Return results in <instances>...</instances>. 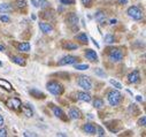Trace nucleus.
<instances>
[{
  "instance_id": "26",
  "label": "nucleus",
  "mask_w": 146,
  "mask_h": 137,
  "mask_svg": "<svg viewBox=\"0 0 146 137\" xmlns=\"http://www.w3.org/2000/svg\"><path fill=\"white\" fill-rule=\"evenodd\" d=\"M114 42H115V38H114L113 35H111V33H108V35L105 36V43H107V44H114Z\"/></svg>"
},
{
  "instance_id": "25",
  "label": "nucleus",
  "mask_w": 146,
  "mask_h": 137,
  "mask_svg": "<svg viewBox=\"0 0 146 137\" xmlns=\"http://www.w3.org/2000/svg\"><path fill=\"white\" fill-rule=\"evenodd\" d=\"M93 106H94L96 108H101V107L104 106V100H102L101 98H96V99L93 100Z\"/></svg>"
},
{
  "instance_id": "33",
  "label": "nucleus",
  "mask_w": 146,
  "mask_h": 137,
  "mask_svg": "<svg viewBox=\"0 0 146 137\" xmlns=\"http://www.w3.org/2000/svg\"><path fill=\"white\" fill-rule=\"evenodd\" d=\"M0 21L5 22V23H8V22L11 21V19H9V16H7V15H1V16H0Z\"/></svg>"
},
{
  "instance_id": "20",
  "label": "nucleus",
  "mask_w": 146,
  "mask_h": 137,
  "mask_svg": "<svg viewBox=\"0 0 146 137\" xmlns=\"http://www.w3.org/2000/svg\"><path fill=\"white\" fill-rule=\"evenodd\" d=\"M94 17H96V20L100 23V24H105V20H106V15L102 13V12H97L96 14H94Z\"/></svg>"
},
{
  "instance_id": "3",
  "label": "nucleus",
  "mask_w": 146,
  "mask_h": 137,
  "mask_svg": "<svg viewBox=\"0 0 146 137\" xmlns=\"http://www.w3.org/2000/svg\"><path fill=\"white\" fill-rule=\"evenodd\" d=\"M107 100L112 106H117L122 101V94L117 90H111L107 93Z\"/></svg>"
},
{
  "instance_id": "37",
  "label": "nucleus",
  "mask_w": 146,
  "mask_h": 137,
  "mask_svg": "<svg viewBox=\"0 0 146 137\" xmlns=\"http://www.w3.org/2000/svg\"><path fill=\"white\" fill-rule=\"evenodd\" d=\"M94 73H96L97 75H100V76H104V77L106 76V74L101 72V69H100V68H98V69H96V72H94Z\"/></svg>"
},
{
  "instance_id": "28",
  "label": "nucleus",
  "mask_w": 146,
  "mask_h": 137,
  "mask_svg": "<svg viewBox=\"0 0 146 137\" xmlns=\"http://www.w3.org/2000/svg\"><path fill=\"white\" fill-rule=\"evenodd\" d=\"M38 6H40V8H46L50 6L48 0H38Z\"/></svg>"
},
{
  "instance_id": "30",
  "label": "nucleus",
  "mask_w": 146,
  "mask_h": 137,
  "mask_svg": "<svg viewBox=\"0 0 146 137\" xmlns=\"http://www.w3.org/2000/svg\"><path fill=\"white\" fill-rule=\"evenodd\" d=\"M109 83H111L114 88H116L117 90H120V89H122V84L120 83V82H117V81H115V80H111L109 81Z\"/></svg>"
},
{
  "instance_id": "45",
  "label": "nucleus",
  "mask_w": 146,
  "mask_h": 137,
  "mask_svg": "<svg viewBox=\"0 0 146 137\" xmlns=\"http://www.w3.org/2000/svg\"><path fill=\"white\" fill-rule=\"evenodd\" d=\"M5 50V47L4 46H1V45H0V51H4Z\"/></svg>"
},
{
  "instance_id": "36",
  "label": "nucleus",
  "mask_w": 146,
  "mask_h": 137,
  "mask_svg": "<svg viewBox=\"0 0 146 137\" xmlns=\"http://www.w3.org/2000/svg\"><path fill=\"white\" fill-rule=\"evenodd\" d=\"M6 136H7V130L1 128L0 129V137H6Z\"/></svg>"
},
{
  "instance_id": "8",
  "label": "nucleus",
  "mask_w": 146,
  "mask_h": 137,
  "mask_svg": "<svg viewBox=\"0 0 146 137\" xmlns=\"http://www.w3.org/2000/svg\"><path fill=\"white\" fill-rule=\"evenodd\" d=\"M48 106H51V108H52V111H53V114H54L56 118H59V119H61V120H63V121H67V120H68V118L66 116V114H64V112L62 111L61 107L55 106V105H53V104H51V105H48Z\"/></svg>"
},
{
  "instance_id": "21",
  "label": "nucleus",
  "mask_w": 146,
  "mask_h": 137,
  "mask_svg": "<svg viewBox=\"0 0 146 137\" xmlns=\"http://www.w3.org/2000/svg\"><path fill=\"white\" fill-rule=\"evenodd\" d=\"M17 50L20 52H29L30 51V44L29 43H20L17 46Z\"/></svg>"
},
{
  "instance_id": "5",
  "label": "nucleus",
  "mask_w": 146,
  "mask_h": 137,
  "mask_svg": "<svg viewBox=\"0 0 146 137\" xmlns=\"http://www.w3.org/2000/svg\"><path fill=\"white\" fill-rule=\"evenodd\" d=\"M66 22L74 31L78 30V16L75 13H69L66 17Z\"/></svg>"
},
{
  "instance_id": "43",
  "label": "nucleus",
  "mask_w": 146,
  "mask_h": 137,
  "mask_svg": "<svg viewBox=\"0 0 146 137\" xmlns=\"http://www.w3.org/2000/svg\"><path fill=\"white\" fill-rule=\"evenodd\" d=\"M92 42H93V44H94V45H96V46H97V47L99 49V44H98V43H97V42H96V41H94L93 38H92Z\"/></svg>"
},
{
  "instance_id": "10",
  "label": "nucleus",
  "mask_w": 146,
  "mask_h": 137,
  "mask_svg": "<svg viewBox=\"0 0 146 137\" xmlns=\"http://www.w3.org/2000/svg\"><path fill=\"white\" fill-rule=\"evenodd\" d=\"M85 58L88 59V60H90L91 62H97L98 61V54L96 53V51H93V50H85Z\"/></svg>"
},
{
  "instance_id": "29",
  "label": "nucleus",
  "mask_w": 146,
  "mask_h": 137,
  "mask_svg": "<svg viewBox=\"0 0 146 137\" xmlns=\"http://www.w3.org/2000/svg\"><path fill=\"white\" fill-rule=\"evenodd\" d=\"M15 4L19 8H24V7H27V0H16Z\"/></svg>"
},
{
  "instance_id": "4",
  "label": "nucleus",
  "mask_w": 146,
  "mask_h": 137,
  "mask_svg": "<svg viewBox=\"0 0 146 137\" xmlns=\"http://www.w3.org/2000/svg\"><path fill=\"white\" fill-rule=\"evenodd\" d=\"M127 13H128L129 17H131V19L135 20V21H140V20H143V17H144L143 11H141L138 6H131V7H129L128 11H127Z\"/></svg>"
},
{
  "instance_id": "41",
  "label": "nucleus",
  "mask_w": 146,
  "mask_h": 137,
  "mask_svg": "<svg viewBox=\"0 0 146 137\" xmlns=\"http://www.w3.org/2000/svg\"><path fill=\"white\" fill-rule=\"evenodd\" d=\"M32 4H33V6H35V7H38V3L36 1V0H32Z\"/></svg>"
},
{
  "instance_id": "42",
  "label": "nucleus",
  "mask_w": 146,
  "mask_h": 137,
  "mask_svg": "<svg viewBox=\"0 0 146 137\" xmlns=\"http://www.w3.org/2000/svg\"><path fill=\"white\" fill-rule=\"evenodd\" d=\"M136 99H137L138 101H143V97H141V96H137Z\"/></svg>"
},
{
  "instance_id": "14",
  "label": "nucleus",
  "mask_w": 146,
  "mask_h": 137,
  "mask_svg": "<svg viewBox=\"0 0 146 137\" xmlns=\"http://www.w3.org/2000/svg\"><path fill=\"white\" fill-rule=\"evenodd\" d=\"M69 118L70 119H74V120H77V119H81L82 118V113L80 110H77L76 107H72L69 110Z\"/></svg>"
},
{
  "instance_id": "34",
  "label": "nucleus",
  "mask_w": 146,
  "mask_h": 137,
  "mask_svg": "<svg viewBox=\"0 0 146 137\" xmlns=\"http://www.w3.org/2000/svg\"><path fill=\"white\" fill-rule=\"evenodd\" d=\"M82 4L85 6V7H90L91 6V3H92V0H81Z\"/></svg>"
},
{
  "instance_id": "32",
  "label": "nucleus",
  "mask_w": 146,
  "mask_h": 137,
  "mask_svg": "<svg viewBox=\"0 0 146 137\" xmlns=\"http://www.w3.org/2000/svg\"><path fill=\"white\" fill-rule=\"evenodd\" d=\"M60 3L62 5H74L75 0H60Z\"/></svg>"
},
{
  "instance_id": "38",
  "label": "nucleus",
  "mask_w": 146,
  "mask_h": 137,
  "mask_svg": "<svg viewBox=\"0 0 146 137\" xmlns=\"http://www.w3.org/2000/svg\"><path fill=\"white\" fill-rule=\"evenodd\" d=\"M23 135H24V136H37V134H35V132H29V131H25Z\"/></svg>"
},
{
  "instance_id": "23",
  "label": "nucleus",
  "mask_w": 146,
  "mask_h": 137,
  "mask_svg": "<svg viewBox=\"0 0 146 137\" xmlns=\"http://www.w3.org/2000/svg\"><path fill=\"white\" fill-rule=\"evenodd\" d=\"M62 46L66 50H76V49H78V45L77 44H74V43H71V42H64L62 44Z\"/></svg>"
},
{
  "instance_id": "40",
  "label": "nucleus",
  "mask_w": 146,
  "mask_h": 137,
  "mask_svg": "<svg viewBox=\"0 0 146 137\" xmlns=\"http://www.w3.org/2000/svg\"><path fill=\"white\" fill-rule=\"evenodd\" d=\"M3 126H4V118L1 114H0V127H3Z\"/></svg>"
},
{
  "instance_id": "12",
  "label": "nucleus",
  "mask_w": 146,
  "mask_h": 137,
  "mask_svg": "<svg viewBox=\"0 0 146 137\" xmlns=\"http://www.w3.org/2000/svg\"><path fill=\"white\" fill-rule=\"evenodd\" d=\"M77 99L81 100V101L90 102V101H91V96H90V93H88L86 91H78V92H77Z\"/></svg>"
},
{
  "instance_id": "31",
  "label": "nucleus",
  "mask_w": 146,
  "mask_h": 137,
  "mask_svg": "<svg viewBox=\"0 0 146 137\" xmlns=\"http://www.w3.org/2000/svg\"><path fill=\"white\" fill-rule=\"evenodd\" d=\"M75 69L86 70V69H89V65H77V63H75Z\"/></svg>"
},
{
  "instance_id": "2",
  "label": "nucleus",
  "mask_w": 146,
  "mask_h": 137,
  "mask_svg": "<svg viewBox=\"0 0 146 137\" xmlns=\"http://www.w3.org/2000/svg\"><path fill=\"white\" fill-rule=\"evenodd\" d=\"M108 59L111 60L112 62H120L123 59V52L121 49L119 47H112V49H108L107 52Z\"/></svg>"
},
{
  "instance_id": "7",
  "label": "nucleus",
  "mask_w": 146,
  "mask_h": 137,
  "mask_svg": "<svg viewBox=\"0 0 146 137\" xmlns=\"http://www.w3.org/2000/svg\"><path fill=\"white\" fill-rule=\"evenodd\" d=\"M78 85L85 91H90L92 89V83L88 76H81L78 78Z\"/></svg>"
},
{
  "instance_id": "46",
  "label": "nucleus",
  "mask_w": 146,
  "mask_h": 137,
  "mask_svg": "<svg viewBox=\"0 0 146 137\" xmlns=\"http://www.w3.org/2000/svg\"><path fill=\"white\" fill-rule=\"evenodd\" d=\"M58 136H66L64 134H62V132H60V134H58Z\"/></svg>"
},
{
  "instance_id": "15",
  "label": "nucleus",
  "mask_w": 146,
  "mask_h": 137,
  "mask_svg": "<svg viewBox=\"0 0 146 137\" xmlns=\"http://www.w3.org/2000/svg\"><path fill=\"white\" fill-rule=\"evenodd\" d=\"M39 28H40V30H42L44 33H51V32L53 31L52 24L46 23V22H40V23H39Z\"/></svg>"
},
{
  "instance_id": "16",
  "label": "nucleus",
  "mask_w": 146,
  "mask_h": 137,
  "mask_svg": "<svg viewBox=\"0 0 146 137\" xmlns=\"http://www.w3.org/2000/svg\"><path fill=\"white\" fill-rule=\"evenodd\" d=\"M29 93L33 97V98H36V99H45V93H43L42 91H39V90H37V89H31L30 91H29Z\"/></svg>"
},
{
  "instance_id": "17",
  "label": "nucleus",
  "mask_w": 146,
  "mask_h": 137,
  "mask_svg": "<svg viewBox=\"0 0 146 137\" xmlns=\"http://www.w3.org/2000/svg\"><path fill=\"white\" fill-rule=\"evenodd\" d=\"M75 39L78 41V42H81L82 44H88L89 43V37H88V35H86L85 32H81V33H78V35H76L75 36Z\"/></svg>"
},
{
  "instance_id": "18",
  "label": "nucleus",
  "mask_w": 146,
  "mask_h": 137,
  "mask_svg": "<svg viewBox=\"0 0 146 137\" xmlns=\"http://www.w3.org/2000/svg\"><path fill=\"white\" fill-rule=\"evenodd\" d=\"M22 107V112L24 113V115H27L28 118L32 116L33 115V111H32V107L29 105V104H25V105H21Z\"/></svg>"
},
{
  "instance_id": "39",
  "label": "nucleus",
  "mask_w": 146,
  "mask_h": 137,
  "mask_svg": "<svg viewBox=\"0 0 146 137\" xmlns=\"http://www.w3.org/2000/svg\"><path fill=\"white\" fill-rule=\"evenodd\" d=\"M117 1H119L120 5H127L129 0H117Z\"/></svg>"
},
{
  "instance_id": "22",
  "label": "nucleus",
  "mask_w": 146,
  "mask_h": 137,
  "mask_svg": "<svg viewBox=\"0 0 146 137\" xmlns=\"http://www.w3.org/2000/svg\"><path fill=\"white\" fill-rule=\"evenodd\" d=\"M12 61L19 66H25V60L21 57H17V55H13L12 57Z\"/></svg>"
},
{
  "instance_id": "35",
  "label": "nucleus",
  "mask_w": 146,
  "mask_h": 137,
  "mask_svg": "<svg viewBox=\"0 0 146 137\" xmlns=\"http://www.w3.org/2000/svg\"><path fill=\"white\" fill-rule=\"evenodd\" d=\"M138 124L144 127V126L146 124V116H143L141 119H139V121H138Z\"/></svg>"
},
{
  "instance_id": "9",
  "label": "nucleus",
  "mask_w": 146,
  "mask_h": 137,
  "mask_svg": "<svg viewBox=\"0 0 146 137\" xmlns=\"http://www.w3.org/2000/svg\"><path fill=\"white\" fill-rule=\"evenodd\" d=\"M21 105H22V102H21V100L19 99V98H9L8 100H7V106L9 107V108H12V110H19L20 107H21Z\"/></svg>"
},
{
  "instance_id": "6",
  "label": "nucleus",
  "mask_w": 146,
  "mask_h": 137,
  "mask_svg": "<svg viewBox=\"0 0 146 137\" xmlns=\"http://www.w3.org/2000/svg\"><path fill=\"white\" fill-rule=\"evenodd\" d=\"M80 61V58L78 57H75V55H66L63 57L59 62L58 65L59 66H67V65H75Z\"/></svg>"
},
{
  "instance_id": "19",
  "label": "nucleus",
  "mask_w": 146,
  "mask_h": 137,
  "mask_svg": "<svg viewBox=\"0 0 146 137\" xmlns=\"http://www.w3.org/2000/svg\"><path fill=\"white\" fill-rule=\"evenodd\" d=\"M13 12V7L9 4H0V13H11Z\"/></svg>"
},
{
  "instance_id": "1",
  "label": "nucleus",
  "mask_w": 146,
  "mask_h": 137,
  "mask_svg": "<svg viewBox=\"0 0 146 137\" xmlns=\"http://www.w3.org/2000/svg\"><path fill=\"white\" fill-rule=\"evenodd\" d=\"M46 88L52 94H55V96H61L63 93V91H64L63 85L58 81H50L46 84Z\"/></svg>"
},
{
  "instance_id": "24",
  "label": "nucleus",
  "mask_w": 146,
  "mask_h": 137,
  "mask_svg": "<svg viewBox=\"0 0 146 137\" xmlns=\"http://www.w3.org/2000/svg\"><path fill=\"white\" fill-rule=\"evenodd\" d=\"M0 86H1V88H5L7 91H11V90H12V84H11L8 81L3 80V78H0Z\"/></svg>"
},
{
  "instance_id": "44",
  "label": "nucleus",
  "mask_w": 146,
  "mask_h": 137,
  "mask_svg": "<svg viewBox=\"0 0 146 137\" xmlns=\"http://www.w3.org/2000/svg\"><path fill=\"white\" fill-rule=\"evenodd\" d=\"M115 23H116V20H112L111 21V24H115Z\"/></svg>"
},
{
  "instance_id": "13",
  "label": "nucleus",
  "mask_w": 146,
  "mask_h": 137,
  "mask_svg": "<svg viewBox=\"0 0 146 137\" xmlns=\"http://www.w3.org/2000/svg\"><path fill=\"white\" fill-rule=\"evenodd\" d=\"M83 131L89 134V135H96V126L93 123L88 122L83 126Z\"/></svg>"
},
{
  "instance_id": "11",
  "label": "nucleus",
  "mask_w": 146,
  "mask_h": 137,
  "mask_svg": "<svg viewBox=\"0 0 146 137\" xmlns=\"http://www.w3.org/2000/svg\"><path fill=\"white\" fill-rule=\"evenodd\" d=\"M128 81L130 83H138L140 81V74H139V70H133L132 73H130L128 75Z\"/></svg>"
},
{
  "instance_id": "27",
  "label": "nucleus",
  "mask_w": 146,
  "mask_h": 137,
  "mask_svg": "<svg viewBox=\"0 0 146 137\" xmlns=\"http://www.w3.org/2000/svg\"><path fill=\"white\" fill-rule=\"evenodd\" d=\"M96 134L98 135V136H105L106 134H105V130H104V128L101 127V126H96Z\"/></svg>"
}]
</instances>
